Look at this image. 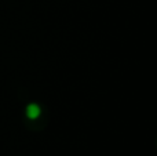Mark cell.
<instances>
[{"mask_svg": "<svg viewBox=\"0 0 157 156\" xmlns=\"http://www.w3.org/2000/svg\"><path fill=\"white\" fill-rule=\"evenodd\" d=\"M25 113H26V116H28L29 119L35 120V119H37L39 116L41 115V108L39 107L37 104L32 102V104H29V105L26 107V111H25Z\"/></svg>", "mask_w": 157, "mask_h": 156, "instance_id": "1", "label": "cell"}]
</instances>
